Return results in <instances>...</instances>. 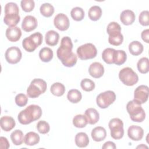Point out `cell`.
Masks as SVG:
<instances>
[{
	"label": "cell",
	"mask_w": 149,
	"mask_h": 149,
	"mask_svg": "<svg viewBox=\"0 0 149 149\" xmlns=\"http://www.w3.org/2000/svg\"><path fill=\"white\" fill-rule=\"evenodd\" d=\"M73 44L70 37H63L61 42L60 47L58 48L56 54L58 59L66 67H73L77 62V58L72 52Z\"/></svg>",
	"instance_id": "obj_1"
},
{
	"label": "cell",
	"mask_w": 149,
	"mask_h": 149,
	"mask_svg": "<svg viewBox=\"0 0 149 149\" xmlns=\"http://www.w3.org/2000/svg\"><path fill=\"white\" fill-rule=\"evenodd\" d=\"M42 115V109L37 105H30L21 111L17 116L19 122L22 125H28L39 119Z\"/></svg>",
	"instance_id": "obj_2"
},
{
	"label": "cell",
	"mask_w": 149,
	"mask_h": 149,
	"mask_svg": "<svg viewBox=\"0 0 149 149\" xmlns=\"http://www.w3.org/2000/svg\"><path fill=\"white\" fill-rule=\"evenodd\" d=\"M126 110L131 120L136 122H141L146 118V113L140 104L134 100L130 101L126 105Z\"/></svg>",
	"instance_id": "obj_3"
},
{
	"label": "cell",
	"mask_w": 149,
	"mask_h": 149,
	"mask_svg": "<svg viewBox=\"0 0 149 149\" xmlns=\"http://www.w3.org/2000/svg\"><path fill=\"white\" fill-rule=\"evenodd\" d=\"M47 85L45 81L41 79H33L27 89V95L29 97L37 98L45 92Z\"/></svg>",
	"instance_id": "obj_4"
},
{
	"label": "cell",
	"mask_w": 149,
	"mask_h": 149,
	"mask_svg": "<svg viewBox=\"0 0 149 149\" xmlns=\"http://www.w3.org/2000/svg\"><path fill=\"white\" fill-rule=\"evenodd\" d=\"M42 39L43 37L41 33L40 32L34 33L23 39L22 46L26 51L29 52H33L42 44Z\"/></svg>",
	"instance_id": "obj_5"
},
{
	"label": "cell",
	"mask_w": 149,
	"mask_h": 149,
	"mask_svg": "<svg viewBox=\"0 0 149 149\" xmlns=\"http://www.w3.org/2000/svg\"><path fill=\"white\" fill-rule=\"evenodd\" d=\"M120 80L127 86H132L139 81V77L137 73L129 67L122 69L119 73Z\"/></svg>",
	"instance_id": "obj_6"
},
{
	"label": "cell",
	"mask_w": 149,
	"mask_h": 149,
	"mask_svg": "<svg viewBox=\"0 0 149 149\" xmlns=\"http://www.w3.org/2000/svg\"><path fill=\"white\" fill-rule=\"evenodd\" d=\"M76 52L78 57L81 60L93 59L97 54L96 47L91 43H86L79 47Z\"/></svg>",
	"instance_id": "obj_7"
},
{
	"label": "cell",
	"mask_w": 149,
	"mask_h": 149,
	"mask_svg": "<svg viewBox=\"0 0 149 149\" xmlns=\"http://www.w3.org/2000/svg\"><path fill=\"white\" fill-rule=\"evenodd\" d=\"M108 126L111 130V136L113 139L119 140L123 137L124 135L123 123L121 119L113 118L110 120Z\"/></svg>",
	"instance_id": "obj_8"
},
{
	"label": "cell",
	"mask_w": 149,
	"mask_h": 149,
	"mask_svg": "<svg viewBox=\"0 0 149 149\" xmlns=\"http://www.w3.org/2000/svg\"><path fill=\"white\" fill-rule=\"evenodd\" d=\"M116 100L115 93L113 91L108 90L98 94L96 98V102L98 107L105 109L108 108Z\"/></svg>",
	"instance_id": "obj_9"
},
{
	"label": "cell",
	"mask_w": 149,
	"mask_h": 149,
	"mask_svg": "<svg viewBox=\"0 0 149 149\" xmlns=\"http://www.w3.org/2000/svg\"><path fill=\"white\" fill-rule=\"evenodd\" d=\"M6 61L10 64H16L18 63L22 56V52L17 47H10L8 48L5 54Z\"/></svg>",
	"instance_id": "obj_10"
},
{
	"label": "cell",
	"mask_w": 149,
	"mask_h": 149,
	"mask_svg": "<svg viewBox=\"0 0 149 149\" xmlns=\"http://www.w3.org/2000/svg\"><path fill=\"white\" fill-rule=\"evenodd\" d=\"M148 98V87L146 85L138 86L134 91V100L140 104L145 103Z\"/></svg>",
	"instance_id": "obj_11"
},
{
	"label": "cell",
	"mask_w": 149,
	"mask_h": 149,
	"mask_svg": "<svg viewBox=\"0 0 149 149\" xmlns=\"http://www.w3.org/2000/svg\"><path fill=\"white\" fill-rule=\"evenodd\" d=\"M55 27L61 31H65L69 27V20L64 13L57 14L54 19Z\"/></svg>",
	"instance_id": "obj_12"
},
{
	"label": "cell",
	"mask_w": 149,
	"mask_h": 149,
	"mask_svg": "<svg viewBox=\"0 0 149 149\" xmlns=\"http://www.w3.org/2000/svg\"><path fill=\"white\" fill-rule=\"evenodd\" d=\"M38 25L37 19L31 15H27L23 20L22 23V29L26 32H30L34 30Z\"/></svg>",
	"instance_id": "obj_13"
},
{
	"label": "cell",
	"mask_w": 149,
	"mask_h": 149,
	"mask_svg": "<svg viewBox=\"0 0 149 149\" xmlns=\"http://www.w3.org/2000/svg\"><path fill=\"white\" fill-rule=\"evenodd\" d=\"M128 137L133 141H139L142 139L144 130L142 127L136 125L130 126L127 130Z\"/></svg>",
	"instance_id": "obj_14"
},
{
	"label": "cell",
	"mask_w": 149,
	"mask_h": 149,
	"mask_svg": "<svg viewBox=\"0 0 149 149\" xmlns=\"http://www.w3.org/2000/svg\"><path fill=\"white\" fill-rule=\"evenodd\" d=\"M90 75L94 78H100L102 77L104 73V68L100 62L92 63L88 68Z\"/></svg>",
	"instance_id": "obj_15"
},
{
	"label": "cell",
	"mask_w": 149,
	"mask_h": 149,
	"mask_svg": "<svg viewBox=\"0 0 149 149\" xmlns=\"http://www.w3.org/2000/svg\"><path fill=\"white\" fill-rule=\"evenodd\" d=\"M6 37L11 42H16L22 36V31L19 27H9L6 30Z\"/></svg>",
	"instance_id": "obj_16"
},
{
	"label": "cell",
	"mask_w": 149,
	"mask_h": 149,
	"mask_svg": "<svg viewBox=\"0 0 149 149\" xmlns=\"http://www.w3.org/2000/svg\"><path fill=\"white\" fill-rule=\"evenodd\" d=\"M107 33L109 34V38L118 37L123 36L121 33V27L120 25L115 22H112L107 26Z\"/></svg>",
	"instance_id": "obj_17"
},
{
	"label": "cell",
	"mask_w": 149,
	"mask_h": 149,
	"mask_svg": "<svg viewBox=\"0 0 149 149\" xmlns=\"http://www.w3.org/2000/svg\"><path fill=\"white\" fill-rule=\"evenodd\" d=\"M136 16L134 13L131 10H125L122 11L120 15L121 22L126 26L132 24L135 20Z\"/></svg>",
	"instance_id": "obj_18"
},
{
	"label": "cell",
	"mask_w": 149,
	"mask_h": 149,
	"mask_svg": "<svg viewBox=\"0 0 149 149\" xmlns=\"http://www.w3.org/2000/svg\"><path fill=\"white\" fill-rule=\"evenodd\" d=\"M0 125L1 128L5 132L10 131L16 125L14 119L9 116H3L1 118Z\"/></svg>",
	"instance_id": "obj_19"
},
{
	"label": "cell",
	"mask_w": 149,
	"mask_h": 149,
	"mask_svg": "<svg viewBox=\"0 0 149 149\" xmlns=\"http://www.w3.org/2000/svg\"><path fill=\"white\" fill-rule=\"evenodd\" d=\"M84 115L86 116L88 123L90 125L95 124L100 119V115L98 112L93 108H89L85 111Z\"/></svg>",
	"instance_id": "obj_20"
},
{
	"label": "cell",
	"mask_w": 149,
	"mask_h": 149,
	"mask_svg": "<svg viewBox=\"0 0 149 149\" xmlns=\"http://www.w3.org/2000/svg\"><path fill=\"white\" fill-rule=\"evenodd\" d=\"M91 137L95 141H101L107 136L106 130L101 126H97L91 131Z\"/></svg>",
	"instance_id": "obj_21"
},
{
	"label": "cell",
	"mask_w": 149,
	"mask_h": 149,
	"mask_svg": "<svg viewBox=\"0 0 149 149\" xmlns=\"http://www.w3.org/2000/svg\"><path fill=\"white\" fill-rule=\"evenodd\" d=\"M59 34L54 30L48 31L45 36V42L49 46H55L58 43Z\"/></svg>",
	"instance_id": "obj_22"
},
{
	"label": "cell",
	"mask_w": 149,
	"mask_h": 149,
	"mask_svg": "<svg viewBox=\"0 0 149 149\" xmlns=\"http://www.w3.org/2000/svg\"><path fill=\"white\" fill-rule=\"evenodd\" d=\"M40 138L39 135L34 132H30L26 134L24 137V142L25 144L30 146H34L38 144L40 141Z\"/></svg>",
	"instance_id": "obj_23"
},
{
	"label": "cell",
	"mask_w": 149,
	"mask_h": 149,
	"mask_svg": "<svg viewBox=\"0 0 149 149\" xmlns=\"http://www.w3.org/2000/svg\"><path fill=\"white\" fill-rule=\"evenodd\" d=\"M75 143L79 147H86L89 143V138L84 132H79L75 136Z\"/></svg>",
	"instance_id": "obj_24"
},
{
	"label": "cell",
	"mask_w": 149,
	"mask_h": 149,
	"mask_svg": "<svg viewBox=\"0 0 149 149\" xmlns=\"http://www.w3.org/2000/svg\"><path fill=\"white\" fill-rule=\"evenodd\" d=\"M144 49L143 44L138 41H133L129 45V51L130 53L134 56L140 55Z\"/></svg>",
	"instance_id": "obj_25"
},
{
	"label": "cell",
	"mask_w": 149,
	"mask_h": 149,
	"mask_svg": "<svg viewBox=\"0 0 149 149\" xmlns=\"http://www.w3.org/2000/svg\"><path fill=\"white\" fill-rule=\"evenodd\" d=\"M115 49L113 48H105L102 53V58L107 64L114 63V54Z\"/></svg>",
	"instance_id": "obj_26"
},
{
	"label": "cell",
	"mask_w": 149,
	"mask_h": 149,
	"mask_svg": "<svg viewBox=\"0 0 149 149\" xmlns=\"http://www.w3.org/2000/svg\"><path fill=\"white\" fill-rule=\"evenodd\" d=\"M53 51L48 47H44L39 52V57L44 62H48L53 58Z\"/></svg>",
	"instance_id": "obj_27"
},
{
	"label": "cell",
	"mask_w": 149,
	"mask_h": 149,
	"mask_svg": "<svg viewBox=\"0 0 149 149\" xmlns=\"http://www.w3.org/2000/svg\"><path fill=\"white\" fill-rule=\"evenodd\" d=\"M88 15L89 18L93 21H97L100 19L102 15L101 8L97 5L91 6L88 10Z\"/></svg>",
	"instance_id": "obj_28"
},
{
	"label": "cell",
	"mask_w": 149,
	"mask_h": 149,
	"mask_svg": "<svg viewBox=\"0 0 149 149\" xmlns=\"http://www.w3.org/2000/svg\"><path fill=\"white\" fill-rule=\"evenodd\" d=\"M20 20L19 15H5L3 22L5 24L9 27H15Z\"/></svg>",
	"instance_id": "obj_29"
},
{
	"label": "cell",
	"mask_w": 149,
	"mask_h": 149,
	"mask_svg": "<svg viewBox=\"0 0 149 149\" xmlns=\"http://www.w3.org/2000/svg\"><path fill=\"white\" fill-rule=\"evenodd\" d=\"M67 98L70 102L76 104L81 100L82 95L79 90L77 89H72L68 91Z\"/></svg>",
	"instance_id": "obj_30"
},
{
	"label": "cell",
	"mask_w": 149,
	"mask_h": 149,
	"mask_svg": "<svg viewBox=\"0 0 149 149\" xmlns=\"http://www.w3.org/2000/svg\"><path fill=\"white\" fill-rule=\"evenodd\" d=\"M50 91L53 95L60 97L64 94L65 92V87L63 84L56 82L52 84L50 88Z\"/></svg>",
	"instance_id": "obj_31"
},
{
	"label": "cell",
	"mask_w": 149,
	"mask_h": 149,
	"mask_svg": "<svg viewBox=\"0 0 149 149\" xmlns=\"http://www.w3.org/2000/svg\"><path fill=\"white\" fill-rule=\"evenodd\" d=\"M10 139L12 143L16 146L21 145L24 141L23 133L20 130H15L10 134Z\"/></svg>",
	"instance_id": "obj_32"
},
{
	"label": "cell",
	"mask_w": 149,
	"mask_h": 149,
	"mask_svg": "<svg viewBox=\"0 0 149 149\" xmlns=\"http://www.w3.org/2000/svg\"><path fill=\"white\" fill-rule=\"evenodd\" d=\"M138 70L143 74H146L149 71V60L146 57L140 59L137 63Z\"/></svg>",
	"instance_id": "obj_33"
},
{
	"label": "cell",
	"mask_w": 149,
	"mask_h": 149,
	"mask_svg": "<svg viewBox=\"0 0 149 149\" xmlns=\"http://www.w3.org/2000/svg\"><path fill=\"white\" fill-rule=\"evenodd\" d=\"M127 59V55L123 50H115L114 54V63L116 65L123 64Z\"/></svg>",
	"instance_id": "obj_34"
},
{
	"label": "cell",
	"mask_w": 149,
	"mask_h": 149,
	"mask_svg": "<svg viewBox=\"0 0 149 149\" xmlns=\"http://www.w3.org/2000/svg\"><path fill=\"white\" fill-rule=\"evenodd\" d=\"M88 123L87 119L85 115L79 114L76 115L73 119V125L78 128L84 127Z\"/></svg>",
	"instance_id": "obj_35"
},
{
	"label": "cell",
	"mask_w": 149,
	"mask_h": 149,
	"mask_svg": "<svg viewBox=\"0 0 149 149\" xmlns=\"http://www.w3.org/2000/svg\"><path fill=\"white\" fill-rule=\"evenodd\" d=\"M40 11L42 16L49 17H51L54 13V8L49 3H44L41 5Z\"/></svg>",
	"instance_id": "obj_36"
},
{
	"label": "cell",
	"mask_w": 149,
	"mask_h": 149,
	"mask_svg": "<svg viewBox=\"0 0 149 149\" xmlns=\"http://www.w3.org/2000/svg\"><path fill=\"white\" fill-rule=\"evenodd\" d=\"M72 18L76 21H81L84 19V12L80 7H74L70 11Z\"/></svg>",
	"instance_id": "obj_37"
},
{
	"label": "cell",
	"mask_w": 149,
	"mask_h": 149,
	"mask_svg": "<svg viewBox=\"0 0 149 149\" xmlns=\"http://www.w3.org/2000/svg\"><path fill=\"white\" fill-rule=\"evenodd\" d=\"M5 15H19V9L15 2H8L5 6Z\"/></svg>",
	"instance_id": "obj_38"
},
{
	"label": "cell",
	"mask_w": 149,
	"mask_h": 149,
	"mask_svg": "<svg viewBox=\"0 0 149 149\" xmlns=\"http://www.w3.org/2000/svg\"><path fill=\"white\" fill-rule=\"evenodd\" d=\"M80 86L84 91H91L94 89L95 83L91 80L86 78L81 81Z\"/></svg>",
	"instance_id": "obj_39"
},
{
	"label": "cell",
	"mask_w": 149,
	"mask_h": 149,
	"mask_svg": "<svg viewBox=\"0 0 149 149\" xmlns=\"http://www.w3.org/2000/svg\"><path fill=\"white\" fill-rule=\"evenodd\" d=\"M20 5L23 10L26 12H30L34 8L35 3L33 0H22Z\"/></svg>",
	"instance_id": "obj_40"
},
{
	"label": "cell",
	"mask_w": 149,
	"mask_h": 149,
	"mask_svg": "<svg viewBox=\"0 0 149 149\" xmlns=\"http://www.w3.org/2000/svg\"><path fill=\"white\" fill-rule=\"evenodd\" d=\"M37 129L41 134H46L49 132L50 126L48 122L45 120H40L37 124Z\"/></svg>",
	"instance_id": "obj_41"
},
{
	"label": "cell",
	"mask_w": 149,
	"mask_h": 149,
	"mask_svg": "<svg viewBox=\"0 0 149 149\" xmlns=\"http://www.w3.org/2000/svg\"><path fill=\"white\" fill-rule=\"evenodd\" d=\"M139 22L142 26L149 25V12L148 10L142 11L139 16Z\"/></svg>",
	"instance_id": "obj_42"
},
{
	"label": "cell",
	"mask_w": 149,
	"mask_h": 149,
	"mask_svg": "<svg viewBox=\"0 0 149 149\" xmlns=\"http://www.w3.org/2000/svg\"><path fill=\"white\" fill-rule=\"evenodd\" d=\"M15 102L16 105L20 107H22L25 106L28 101L27 97L22 93H20L16 95L15 97Z\"/></svg>",
	"instance_id": "obj_43"
},
{
	"label": "cell",
	"mask_w": 149,
	"mask_h": 149,
	"mask_svg": "<svg viewBox=\"0 0 149 149\" xmlns=\"http://www.w3.org/2000/svg\"><path fill=\"white\" fill-rule=\"evenodd\" d=\"M0 148L1 149H8L10 145L8 139L4 137H0Z\"/></svg>",
	"instance_id": "obj_44"
},
{
	"label": "cell",
	"mask_w": 149,
	"mask_h": 149,
	"mask_svg": "<svg viewBox=\"0 0 149 149\" xmlns=\"http://www.w3.org/2000/svg\"><path fill=\"white\" fill-rule=\"evenodd\" d=\"M141 37L142 40L146 43L149 42V29H146L141 32Z\"/></svg>",
	"instance_id": "obj_45"
},
{
	"label": "cell",
	"mask_w": 149,
	"mask_h": 149,
	"mask_svg": "<svg viewBox=\"0 0 149 149\" xmlns=\"http://www.w3.org/2000/svg\"><path fill=\"white\" fill-rule=\"evenodd\" d=\"M116 148V147L115 146V144L113 142L110 141L105 142L102 147V148H103V149H107V148L115 149Z\"/></svg>",
	"instance_id": "obj_46"
},
{
	"label": "cell",
	"mask_w": 149,
	"mask_h": 149,
	"mask_svg": "<svg viewBox=\"0 0 149 149\" xmlns=\"http://www.w3.org/2000/svg\"><path fill=\"white\" fill-rule=\"evenodd\" d=\"M148 148L147 147V146H144V144H141V146H137V148Z\"/></svg>",
	"instance_id": "obj_47"
}]
</instances>
